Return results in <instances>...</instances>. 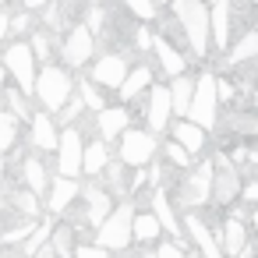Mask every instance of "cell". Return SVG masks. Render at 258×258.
Segmentation results:
<instances>
[{
    "label": "cell",
    "mask_w": 258,
    "mask_h": 258,
    "mask_svg": "<svg viewBox=\"0 0 258 258\" xmlns=\"http://www.w3.org/2000/svg\"><path fill=\"white\" fill-rule=\"evenodd\" d=\"M124 11L138 22H156L159 18V0H124Z\"/></svg>",
    "instance_id": "obj_36"
},
{
    "label": "cell",
    "mask_w": 258,
    "mask_h": 258,
    "mask_svg": "<svg viewBox=\"0 0 258 258\" xmlns=\"http://www.w3.org/2000/svg\"><path fill=\"white\" fill-rule=\"evenodd\" d=\"M152 53H156V64H159V71L166 78H177V75L187 71V60H184L180 46L173 39H166L163 32H152Z\"/></svg>",
    "instance_id": "obj_18"
},
{
    "label": "cell",
    "mask_w": 258,
    "mask_h": 258,
    "mask_svg": "<svg viewBox=\"0 0 258 258\" xmlns=\"http://www.w3.org/2000/svg\"><path fill=\"white\" fill-rule=\"evenodd\" d=\"M113 159V149L106 138H85V149H82V173L85 177H99L106 170V163Z\"/></svg>",
    "instance_id": "obj_24"
},
{
    "label": "cell",
    "mask_w": 258,
    "mask_h": 258,
    "mask_svg": "<svg viewBox=\"0 0 258 258\" xmlns=\"http://www.w3.org/2000/svg\"><path fill=\"white\" fill-rule=\"evenodd\" d=\"M0 64H4L11 85H18L25 96H32V85H36V71H39V60L29 46V39H11L4 46V57H0Z\"/></svg>",
    "instance_id": "obj_7"
},
{
    "label": "cell",
    "mask_w": 258,
    "mask_h": 258,
    "mask_svg": "<svg viewBox=\"0 0 258 258\" xmlns=\"http://www.w3.org/2000/svg\"><path fill=\"white\" fill-rule=\"evenodd\" d=\"M187 120H195L205 131H212L216 120H219V92H216V75L209 68L198 71V78H195V96H191V106H187Z\"/></svg>",
    "instance_id": "obj_8"
},
{
    "label": "cell",
    "mask_w": 258,
    "mask_h": 258,
    "mask_svg": "<svg viewBox=\"0 0 258 258\" xmlns=\"http://www.w3.org/2000/svg\"><path fill=\"white\" fill-rule=\"evenodd\" d=\"M173 142H180L195 159L198 156H205V142H209V135H205V127H198L195 120H187V117H177V120H170V131H166Z\"/></svg>",
    "instance_id": "obj_20"
},
{
    "label": "cell",
    "mask_w": 258,
    "mask_h": 258,
    "mask_svg": "<svg viewBox=\"0 0 258 258\" xmlns=\"http://www.w3.org/2000/svg\"><path fill=\"white\" fill-rule=\"evenodd\" d=\"M156 82V75H152V68L149 64H135L127 75H124V82L117 85V99L127 106V103H135V99H142L145 92H149V85Z\"/></svg>",
    "instance_id": "obj_21"
},
{
    "label": "cell",
    "mask_w": 258,
    "mask_h": 258,
    "mask_svg": "<svg viewBox=\"0 0 258 258\" xmlns=\"http://www.w3.org/2000/svg\"><path fill=\"white\" fill-rule=\"evenodd\" d=\"M173 195V205L180 212H191V209H205L209 198H212V156H198V166L195 170H184L180 184L170 187Z\"/></svg>",
    "instance_id": "obj_3"
},
{
    "label": "cell",
    "mask_w": 258,
    "mask_h": 258,
    "mask_svg": "<svg viewBox=\"0 0 258 258\" xmlns=\"http://www.w3.org/2000/svg\"><path fill=\"white\" fill-rule=\"evenodd\" d=\"M57 53L64 60L68 71H82L96 60V32L85 25V22H75L60 32V43H57Z\"/></svg>",
    "instance_id": "obj_5"
},
{
    "label": "cell",
    "mask_w": 258,
    "mask_h": 258,
    "mask_svg": "<svg viewBox=\"0 0 258 258\" xmlns=\"http://www.w3.org/2000/svg\"><path fill=\"white\" fill-rule=\"evenodd\" d=\"M0 103H4L18 120H29V117H32V103H29V96H25L18 85H8L4 92H0Z\"/></svg>",
    "instance_id": "obj_33"
},
{
    "label": "cell",
    "mask_w": 258,
    "mask_h": 258,
    "mask_svg": "<svg viewBox=\"0 0 258 258\" xmlns=\"http://www.w3.org/2000/svg\"><path fill=\"white\" fill-rule=\"evenodd\" d=\"M4 39H11V15L0 8V43H4Z\"/></svg>",
    "instance_id": "obj_44"
},
{
    "label": "cell",
    "mask_w": 258,
    "mask_h": 258,
    "mask_svg": "<svg viewBox=\"0 0 258 258\" xmlns=\"http://www.w3.org/2000/svg\"><path fill=\"white\" fill-rule=\"evenodd\" d=\"M50 244L57 251V258H71L75 247H78V226L75 223H53V233H50Z\"/></svg>",
    "instance_id": "obj_30"
},
{
    "label": "cell",
    "mask_w": 258,
    "mask_h": 258,
    "mask_svg": "<svg viewBox=\"0 0 258 258\" xmlns=\"http://www.w3.org/2000/svg\"><path fill=\"white\" fill-rule=\"evenodd\" d=\"M184 258H205V254H202L198 247H187V251H184Z\"/></svg>",
    "instance_id": "obj_51"
},
{
    "label": "cell",
    "mask_w": 258,
    "mask_h": 258,
    "mask_svg": "<svg viewBox=\"0 0 258 258\" xmlns=\"http://www.w3.org/2000/svg\"><path fill=\"white\" fill-rule=\"evenodd\" d=\"M216 92H219V106L237 99V85H233V82H226V78H216Z\"/></svg>",
    "instance_id": "obj_42"
},
{
    "label": "cell",
    "mask_w": 258,
    "mask_h": 258,
    "mask_svg": "<svg viewBox=\"0 0 258 258\" xmlns=\"http://www.w3.org/2000/svg\"><path fill=\"white\" fill-rule=\"evenodd\" d=\"M71 258H110V251H106V247H99V244L92 240V244H78Z\"/></svg>",
    "instance_id": "obj_41"
},
{
    "label": "cell",
    "mask_w": 258,
    "mask_h": 258,
    "mask_svg": "<svg viewBox=\"0 0 258 258\" xmlns=\"http://www.w3.org/2000/svg\"><path fill=\"white\" fill-rule=\"evenodd\" d=\"M75 96V78L64 64H39L36 71V85H32V99L39 103V110L57 113L68 99Z\"/></svg>",
    "instance_id": "obj_2"
},
{
    "label": "cell",
    "mask_w": 258,
    "mask_h": 258,
    "mask_svg": "<svg viewBox=\"0 0 258 258\" xmlns=\"http://www.w3.org/2000/svg\"><path fill=\"white\" fill-rule=\"evenodd\" d=\"M18 135H22V120L0 103V156H11L15 145H18Z\"/></svg>",
    "instance_id": "obj_29"
},
{
    "label": "cell",
    "mask_w": 258,
    "mask_h": 258,
    "mask_svg": "<svg viewBox=\"0 0 258 258\" xmlns=\"http://www.w3.org/2000/svg\"><path fill=\"white\" fill-rule=\"evenodd\" d=\"M82 216H85V226H99L106 216H110V209L117 205V198L110 195V187L99 180V177H89L85 184H82Z\"/></svg>",
    "instance_id": "obj_11"
},
{
    "label": "cell",
    "mask_w": 258,
    "mask_h": 258,
    "mask_svg": "<svg viewBox=\"0 0 258 258\" xmlns=\"http://www.w3.org/2000/svg\"><path fill=\"white\" fill-rule=\"evenodd\" d=\"M113 156H117L127 170L149 166V163H156V156H159V135H152L149 127H127V131L117 138Z\"/></svg>",
    "instance_id": "obj_6"
},
{
    "label": "cell",
    "mask_w": 258,
    "mask_h": 258,
    "mask_svg": "<svg viewBox=\"0 0 258 258\" xmlns=\"http://www.w3.org/2000/svg\"><path fill=\"white\" fill-rule=\"evenodd\" d=\"M75 92L82 96V103H85V110H89V113H99V110L106 106V96H103V89H99L92 78H82V82H75Z\"/></svg>",
    "instance_id": "obj_34"
},
{
    "label": "cell",
    "mask_w": 258,
    "mask_h": 258,
    "mask_svg": "<svg viewBox=\"0 0 258 258\" xmlns=\"http://www.w3.org/2000/svg\"><path fill=\"white\" fill-rule=\"evenodd\" d=\"M131 46H135L138 53H149V50H152V29H145V22L131 32Z\"/></svg>",
    "instance_id": "obj_40"
},
{
    "label": "cell",
    "mask_w": 258,
    "mask_h": 258,
    "mask_svg": "<svg viewBox=\"0 0 258 258\" xmlns=\"http://www.w3.org/2000/svg\"><path fill=\"white\" fill-rule=\"evenodd\" d=\"M233 18H237V0H216V4H209L212 50H226L233 43Z\"/></svg>",
    "instance_id": "obj_15"
},
{
    "label": "cell",
    "mask_w": 258,
    "mask_h": 258,
    "mask_svg": "<svg viewBox=\"0 0 258 258\" xmlns=\"http://www.w3.org/2000/svg\"><path fill=\"white\" fill-rule=\"evenodd\" d=\"M240 198H244L247 205H258V177L247 180V184H240Z\"/></svg>",
    "instance_id": "obj_43"
},
{
    "label": "cell",
    "mask_w": 258,
    "mask_h": 258,
    "mask_svg": "<svg viewBox=\"0 0 258 258\" xmlns=\"http://www.w3.org/2000/svg\"><path fill=\"white\" fill-rule=\"evenodd\" d=\"M4 180H8V163L0 156V202H4Z\"/></svg>",
    "instance_id": "obj_48"
},
{
    "label": "cell",
    "mask_w": 258,
    "mask_h": 258,
    "mask_svg": "<svg viewBox=\"0 0 258 258\" xmlns=\"http://www.w3.org/2000/svg\"><path fill=\"white\" fill-rule=\"evenodd\" d=\"M163 237V226L156 219L152 209H135V219H131V240L135 244H156Z\"/></svg>",
    "instance_id": "obj_26"
},
{
    "label": "cell",
    "mask_w": 258,
    "mask_h": 258,
    "mask_svg": "<svg viewBox=\"0 0 258 258\" xmlns=\"http://www.w3.org/2000/svg\"><path fill=\"white\" fill-rule=\"evenodd\" d=\"M99 180L110 187V195H113V198H127V166H124L117 156L106 163V170L99 173Z\"/></svg>",
    "instance_id": "obj_31"
},
{
    "label": "cell",
    "mask_w": 258,
    "mask_h": 258,
    "mask_svg": "<svg viewBox=\"0 0 258 258\" xmlns=\"http://www.w3.org/2000/svg\"><path fill=\"white\" fill-rule=\"evenodd\" d=\"M170 106H173V117H187V106H191V96H195V78L184 71L177 78H170Z\"/></svg>",
    "instance_id": "obj_28"
},
{
    "label": "cell",
    "mask_w": 258,
    "mask_h": 258,
    "mask_svg": "<svg viewBox=\"0 0 258 258\" xmlns=\"http://www.w3.org/2000/svg\"><path fill=\"white\" fill-rule=\"evenodd\" d=\"M233 258H258V244H251V240H247V244H244Z\"/></svg>",
    "instance_id": "obj_46"
},
{
    "label": "cell",
    "mask_w": 258,
    "mask_h": 258,
    "mask_svg": "<svg viewBox=\"0 0 258 258\" xmlns=\"http://www.w3.org/2000/svg\"><path fill=\"white\" fill-rule=\"evenodd\" d=\"M135 198H120L110 216L96 226V244L106 247V251H127L135 240H131V219H135Z\"/></svg>",
    "instance_id": "obj_4"
},
{
    "label": "cell",
    "mask_w": 258,
    "mask_h": 258,
    "mask_svg": "<svg viewBox=\"0 0 258 258\" xmlns=\"http://www.w3.org/2000/svg\"><path fill=\"white\" fill-rule=\"evenodd\" d=\"M138 258H156V251H142V254H138Z\"/></svg>",
    "instance_id": "obj_52"
},
{
    "label": "cell",
    "mask_w": 258,
    "mask_h": 258,
    "mask_svg": "<svg viewBox=\"0 0 258 258\" xmlns=\"http://www.w3.org/2000/svg\"><path fill=\"white\" fill-rule=\"evenodd\" d=\"M247 223H251V230H254V237H258V205H251V216H247Z\"/></svg>",
    "instance_id": "obj_49"
},
{
    "label": "cell",
    "mask_w": 258,
    "mask_h": 258,
    "mask_svg": "<svg viewBox=\"0 0 258 258\" xmlns=\"http://www.w3.org/2000/svg\"><path fill=\"white\" fill-rule=\"evenodd\" d=\"M166 4H170V0H159V8H166Z\"/></svg>",
    "instance_id": "obj_53"
},
{
    "label": "cell",
    "mask_w": 258,
    "mask_h": 258,
    "mask_svg": "<svg viewBox=\"0 0 258 258\" xmlns=\"http://www.w3.org/2000/svg\"><path fill=\"white\" fill-rule=\"evenodd\" d=\"M57 138H60V124L53 120V113L46 110H36L29 117V142L39 156H53L57 152Z\"/></svg>",
    "instance_id": "obj_17"
},
{
    "label": "cell",
    "mask_w": 258,
    "mask_h": 258,
    "mask_svg": "<svg viewBox=\"0 0 258 258\" xmlns=\"http://www.w3.org/2000/svg\"><path fill=\"white\" fill-rule=\"evenodd\" d=\"M78 198H82V180L78 177H64V173L50 177V187H46V212L50 216L60 219L64 212H71L78 205Z\"/></svg>",
    "instance_id": "obj_14"
},
{
    "label": "cell",
    "mask_w": 258,
    "mask_h": 258,
    "mask_svg": "<svg viewBox=\"0 0 258 258\" xmlns=\"http://www.w3.org/2000/svg\"><path fill=\"white\" fill-rule=\"evenodd\" d=\"M159 152H163V156H166V163H170V166H177V170H191V163H195V156H191L180 142H173V138H170L166 145H159Z\"/></svg>",
    "instance_id": "obj_35"
},
{
    "label": "cell",
    "mask_w": 258,
    "mask_h": 258,
    "mask_svg": "<svg viewBox=\"0 0 258 258\" xmlns=\"http://www.w3.org/2000/svg\"><path fill=\"white\" fill-rule=\"evenodd\" d=\"M0 57H4V46H0Z\"/></svg>",
    "instance_id": "obj_55"
},
{
    "label": "cell",
    "mask_w": 258,
    "mask_h": 258,
    "mask_svg": "<svg viewBox=\"0 0 258 258\" xmlns=\"http://www.w3.org/2000/svg\"><path fill=\"white\" fill-rule=\"evenodd\" d=\"M209 4H216V0H209Z\"/></svg>",
    "instance_id": "obj_57"
},
{
    "label": "cell",
    "mask_w": 258,
    "mask_h": 258,
    "mask_svg": "<svg viewBox=\"0 0 258 258\" xmlns=\"http://www.w3.org/2000/svg\"><path fill=\"white\" fill-rule=\"evenodd\" d=\"M46 4H50V0H22V8H25V11H32V15H39Z\"/></svg>",
    "instance_id": "obj_45"
},
{
    "label": "cell",
    "mask_w": 258,
    "mask_h": 258,
    "mask_svg": "<svg viewBox=\"0 0 258 258\" xmlns=\"http://www.w3.org/2000/svg\"><path fill=\"white\" fill-rule=\"evenodd\" d=\"M4 4H11V0H0V8H4Z\"/></svg>",
    "instance_id": "obj_54"
},
{
    "label": "cell",
    "mask_w": 258,
    "mask_h": 258,
    "mask_svg": "<svg viewBox=\"0 0 258 258\" xmlns=\"http://www.w3.org/2000/svg\"><path fill=\"white\" fill-rule=\"evenodd\" d=\"M216 237H219L223 254H226V258H233V254L251 240V237H247V219H240V216H233V212H230V216L223 219V226L216 230Z\"/></svg>",
    "instance_id": "obj_25"
},
{
    "label": "cell",
    "mask_w": 258,
    "mask_h": 258,
    "mask_svg": "<svg viewBox=\"0 0 258 258\" xmlns=\"http://www.w3.org/2000/svg\"><path fill=\"white\" fill-rule=\"evenodd\" d=\"M29 46H32V53H36L39 64H53V53H57L53 32H46V29H32V32H29Z\"/></svg>",
    "instance_id": "obj_32"
},
{
    "label": "cell",
    "mask_w": 258,
    "mask_h": 258,
    "mask_svg": "<svg viewBox=\"0 0 258 258\" xmlns=\"http://www.w3.org/2000/svg\"><path fill=\"white\" fill-rule=\"evenodd\" d=\"M82 113H85V103H82V96L75 92V96H71L57 113H53V120H57L60 127H68V124H78V117H82Z\"/></svg>",
    "instance_id": "obj_37"
},
{
    "label": "cell",
    "mask_w": 258,
    "mask_h": 258,
    "mask_svg": "<svg viewBox=\"0 0 258 258\" xmlns=\"http://www.w3.org/2000/svg\"><path fill=\"white\" fill-rule=\"evenodd\" d=\"M8 205H11L18 216H25V219H43V212H46V205L39 202V195L29 191L25 184H18V187L8 195Z\"/></svg>",
    "instance_id": "obj_27"
},
{
    "label": "cell",
    "mask_w": 258,
    "mask_h": 258,
    "mask_svg": "<svg viewBox=\"0 0 258 258\" xmlns=\"http://www.w3.org/2000/svg\"><path fill=\"white\" fill-rule=\"evenodd\" d=\"M92 124H96V135H99V138H106V142L113 145V142L131 127V110H127L124 103H120V106H110V103H106V106L96 113V120H92Z\"/></svg>",
    "instance_id": "obj_19"
},
{
    "label": "cell",
    "mask_w": 258,
    "mask_h": 258,
    "mask_svg": "<svg viewBox=\"0 0 258 258\" xmlns=\"http://www.w3.org/2000/svg\"><path fill=\"white\" fill-rule=\"evenodd\" d=\"M18 184H25V187L36 191L39 198L46 195V187H50V170H46V163L39 159V152L18 159Z\"/></svg>",
    "instance_id": "obj_22"
},
{
    "label": "cell",
    "mask_w": 258,
    "mask_h": 258,
    "mask_svg": "<svg viewBox=\"0 0 258 258\" xmlns=\"http://www.w3.org/2000/svg\"><path fill=\"white\" fill-rule=\"evenodd\" d=\"M0 258H4V247H0Z\"/></svg>",
    "instance_id": "obj_56"
},
{
    "label": "cell",
    "mask_w": 258,
    "mask_h": 258,
    "mask_svg": "<svg viewBox=\"0 0 258 258\" xmlns=\"http://www.w3.org/2000/svg\"><path fill=\"white\" fill-rule=\"evenodd\" d=\"M170 15L187 43V50L195 53V60H205L212 50V29H209V0H170Z\"/></svg>",
    "instance_id": "obj_1"
},
{
    "label": "cell",
    "mask_w": 258,
    "mask_h": 258,
    "mask_svg": "<svg viewBox=\"0 0 258 258\" xmlns=\"http://www.w3.org/2000/svg\"><path fill=\"white\" fill-rule=\"evenodd\" d=\"M149 205H152V212H156V219H159L163 233H166V237H173L180 247H187V233H184V223H180V216H177V205H173V195H170V187H166V184L152 187Z\"/></svg>",
    "instance_id": "obj_12"
},
{
    "label": "cell",
    "mask_w": 258,
    "mask_h": 258,
    "mask_svg": "<svg viewBox=\"0 0 258 258\" xmlns=\"http://www.w3.org/2000/svg\"><path fill=\"white\" fill-rule=\"evenodd\" d=\"M36 29V15L32 11H18V15H11V36H25V32H32Z\"/></svg>",
    "instance_id": "obj_38"
},
{
    "label": "cell",
    "mask_w": 258,
    "mask_h": 258,
    "mask_svg": "<svg viewBox=\"0 0 258 258\" xmlns=\"http://www.w3.org/2000/svg\"><path fill=\"white\" fill-rule=\"evenodd\" d=\"M32 258H57V251H53V244L46 240V244H43V247H39V251H36Z\"/></svg>",
    "instance_id": "obj_47"
},
{
    "label": "cell",
    "mask_w": 258,
    "mask_h": 258,
    "mask_svg": "<svg viewBox=\"0 0 258 258\" xmlns=\"http://www.w3.org/2000/svg\"><path fill=\"white\" fill-rule=\"evenodd\" d=\"M127 71H131V64H127L124 53H103V57H96V64H89V78L99 89H110V92H117V85L124 82Z\"/></svg>",
    "instance_id": "obj_16"
},
{
    "label": "cell",
    "mask_w": 258,
    "mask_h": 258,
    "mask_svg": "<svg viewBox=\"0 0 258 258\" xmlns=\"http://www.w3.org/2000/svg\"><path fill=\"white\" fill-rule=\"evenodd\" d=\"M142 110H145V124H149L152 135H166V131H170L173 106H170V89H166V85H156V82H152L149 92H145Z\"/></svg>",
    "instance_id": "obj_13"
},
{
    "label": "cell",
    "mask_w": 258,
    "mask_h": 258,
    "mask_svg": "<svg viewBox=\"0 0 258 258\" xmlns=\"http://www.w3.org/2000/svg\"><path fill=\"white\" fill-rule=\"evenodd\" d=\"M8 82H11V78H8V71H4V64H0V92H4V89H8Z\"/></svg>",
    "instance_id": "obj_50"
},
{
    "label": "cell",
    "mask_w": 258,
    "mask_h": 258,
    "mask_svg": "<svg viewBox=\"0 0 258 258\" xmlns=\"http://www.w3.org/2000/svg\"><path fill=\"white\" fill-rule=\"evenodd\" d=\"M82 149H85V135L78 124H68L60 127V138H57V173L64 177H82Z\"/></svg>",
    "instance_id": "obj_10"
},
{
    "label": "cell",
    "mask_w": 258,
    "mask_h": 258,
    "mask_svg": "<svg viewBox=\"0 0 258 258\" xmlns=\"http://www.w3.org/2000/svg\"><path fill=\"white\" fill-rule=\"evenodd\" d=\"M251 60H258V29H244L240 36H237V43H230L226 46V71H237V68H244V64H251Z\"/></svg>",
    "instance_id": "obj_23"
},
{
    "label": "cell",
    "mask_w": 258,
    "mask_h": 258,
    "mask_svg": "<svg viewBox=\"0 0 258 258\" xmlns=\"http://www.w3.org/2000/svg\"><path fill=\"white\" fill-rule=\"evenodd\" d=\"M240 170L226 159V152H212V205L219 209H230L237 198H240Z\"/></svg>",
    "instance_id": "obj_9"
},
{
    "label": "cell",
    "mask_w": 258,
    "mask_h": 258,
    "mask_svg": "<svg viewBox=\"0 0 258 258\" xmlns=\"http://www.w3.org/2000/svg\"><path fill=\"white\" fill-rule=\"evenodd\" d=\"M152 251H156V258H184V251H187V247H180L173 237H166V240H156V247H152Z\"/></svg>",
    "instance_id": "obj_39"
}]
</instances>
